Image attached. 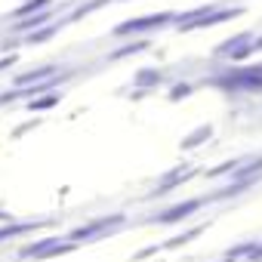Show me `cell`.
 I'll return each instance as SVG.
<instances>
[{
  "label": "cell",
  "instance_id": "3957f363",
  "mask_svg": "<svg viewBox=\"0 0 262 262\" xmlns=\"http://www.w3.org/2000/svg\"><path fill=\"white\" fill-rule=\"evenodd\" d=\"M56 74H59V65H40V68L22 71L16 77V86H34V83H43L47 77H56Z\"/></svg>",
  "mask_w": 262,
  "mask_h": 262
},
{
  "label": "cell",
  "instance_id": "52a82bcc",
  "mask_svg": "<svg viewBox=\"0 0 262 262\" xmlns=\"http://www.w3.org/2000/svg\"><path fill=\"white\" fill-rule=\"evenodd\" d=\"M142 50H148V40L123 43V47H117L114 53H108V62H117V59H129V56H136V53H142Z\"/></svg>",
  "mask_w": 262,
  "mask_h": 262
},
{
  "label": "cell",
  "instance_id": "8fae6325",
  "mask_svg": "<svg viewBox=\"0 0 262 262\" xmlns=\"http://www.w3.org/2000/svg\"><path fill=\"white\" fill-rule=\"evenodd\" d=\"M37 123H40V120H37V117H34V120H28V123H19V126H16V129H13V139H19V136H25V133H28V129H34V126H37Z\"/></svg>",
  "mask_w": 262,
  "mask_h": 262
},
{
  "label": "cell",
  "instance_id": "7a4b0ae2",
  "mask_svg": "<svg viewBox=\"0 0 262 262\" xmlns=\"http://www.w3.org/2000/svg\"><path fill=\"white\" fill-rule=\"evenodd\" d=\"M204 204H207V198H191V201H185V204H176V207H167L164 213H158V216H151L148 222H155V225H170V222H182L185 216H191V213H198V210H204Z\"/></svg>",
  "mask_w": 262,
  "mask_h": 262
},
{
  "label": "cell",
  "instance_id": "ba28073f",
  "mask_svg": "<svg viewBox=\"0 0 262 262\" xmlns=\"http://www.w3.org/2000/svg\"><path fill=\"white\" fill-rule=\"evenodd\" d=\"M59 93H40V96H34V99H28V111H40V108H53V105H59Z\"/></svg>",
  "mask_w": 262,
  "mask_h": 262
},
{
  "label": "cell",
  "instance_id": "5b68a950",
  "mask_svg": "<svg viewBox=\"0 0 262 262\" xmlns=\"http://www.w3.org/2000/svg\"><path fill=\"white\" fill-rule=\"evenodd\" d=\"M133 83H136L139 90H158V86L164 83V71H161V68H139Z\"/></svg>",
  "mask_w": 262,
  "mask_h": 262
},
{
  "label": "cell",
  "instance_id": "5bb4252c",
  "mask_svg": "<svg viewBox=\"0 0 262 262\" xmlns=\"http://www.w3.org/2000/svg\"><path fill=\"white\" fill-rule=\"evenodd\" d=\"M0 222H16V216L13 213H0Z\"/></svg>",
  "mask_w": 262,
  "mask_h": 262
},
{
  "label": "cell",
  "instance_id": "4fadbf2b",
  "mask_svg": "<svg viewBox=\"0 0 262 262\" xmlns=\"http://www.w3.org/2000/svg\"><path fill=\"white\" fill-rule=\"evenodd\" d=\"M158 250H161V247H145V250H139V253L133 256V262H139V259H145V256H155Z\"/></svg>",
  "mask_w": 262,
  "mask_h": 262
},
{
  "label": "cell",
  "instance_id": "7c38bea8",
  "mask_svg": "<svg viewBox=\"0 0 262 262\" xmlns=\"http://www.w3.org/2000/svg\"><path fill=\"white\" fill-rule=\"evenodd\" d=\"M19 62V56L16 53H10V56H4V59H0V71H7V68H13Z\"/></svg>",
  "mask_w": 262,
  "mask_h": 262
},
{
  "label": "cell",
  "instance_id": "6da1fadb",
  "mask_svg": "<svg viewBox=\"0 0 262 262\" xmlns=\"http://www.w3.org/2000/svg\"><path fill=\"white\" fill-rule=\"evenodd\" d=\"M167 22H176L173 13H155L148 19H129V22H120L114 28V37H129V34H142V31H155V28H164Z\"/></svg>",
  "mask_w": 262,
  "mask_h": 262
},
{
  "label": "cell",
  "instance_id": "277c9868",
  "mask_svg": "<svg viewBox=\"0 0 262 262\" xmlns=\"http://www.w3.org/2000/svg\"><path fill=\"white\" fill-rule=\"evenodd\" d=\"M213 133H216V129H213V123H201L198 129H191V133H188V136L182 139V145H179V148H182V151H191V148L204 145V142H207V139H210Z\"/></svg>",
  "mask_w": 262,
  "mask_h": 262
},
{
  "label": "cell",
  "instance_id": "30bf717a",
  "mask_svg": "<svg viewBox=\"0 0 262 262\" xmlns=\"http://www.w3.org/2000/svg\"><path fill=\"white\" fill-rule=\"evenodd\" d=\"M191 93H194V83H188V80H179V83H173V86H170L167 99H170V102H182V99H188Z\"/></svg>",
  "mask_w": 262,
  "mask_h": 262
},
{
  "label": "cell",
  "instance_id": "8992f818",
  "mask_svg": "<svg viewBox=\"0 0 262 262\" xmlns=\"http://www.w3.org/2000/svg\"><path fill=\"white\" fill-rule=\"evenodd\" d=\"M204 228H207V225L188 228V231H182L179 237H173V241H164V244H161V250H176V247H185V244H191L194 237H201V234H204Z\"/></svg>",
  "mask_w": 262,
  "mask_h": 262
},
{
  "label": "cell",
  "instance_id": "9c48e42d",
  "mask_svg": "<svg viewBox=\"0 0 262 262\" xmlns=\"http://www.w3.org/2000/svg\"><path fill=\"white\" fill-rule=\"evenodd\" d=\"M56 34H59V25H43V28L25 34V43H43V40H53Z\"/></svg>",
  "mask_w": 262,
  "mask_h": 262
}]
</instances>
